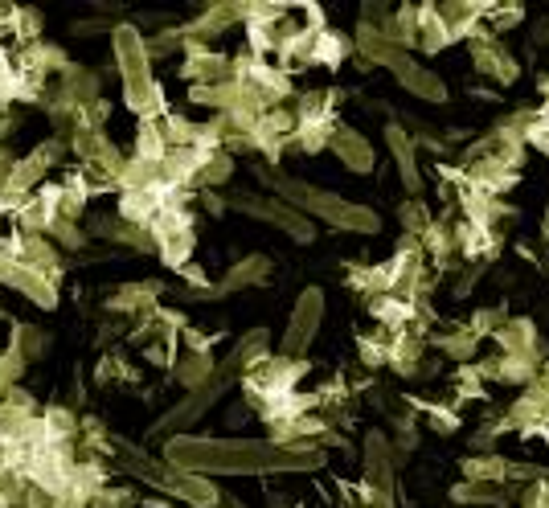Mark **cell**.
Wrapping results in <instances>:
<instances>
[{
	"mask_svg": "<svg viewBox=\"0 0 549 508\" xmlns=\"http://www.w3.org/2000/svg\"><path fill=\"white\" fill-rule=\"evenodd\" d=\"M463 476L476 480V484H509L513 476V459H504V455H468L463 459Z\"/></svg>",
	"mask_w": 549,
	"mask_h": 508,
	"instance_id": "17",
	"label": "cell"
},
{
	"mask_svg": "<svg viewBox=\"0 0 549 508\" xmlns=\"http://www.w3.org/2000/svg\"><path fill=\"white\" fill-rule=\"evenodd\" d=\"M267 275H271V259H267V254H246L242 263L230 267V275H226L222 283H214V295L222 300V295H234V291H242V287H263Z\"/></svg>",
	"mask_w": 549,
	"mask_h": 508,
	"instance_id": "13",
	"label": "cell"
},
{
	"mask_svg": "<svg viewBox=\"0 0 549 508\" xmlns=\"http://www.w3.org/2000/svg\"><path fill=\"white\" fill-rule=\"evenodd\" d=\"M123 472L140 476L144 484L160 488L164 496H177L181 504H193V508H218V504H222V492L214 488V480L193 476V472H181V468H173V463L148 459V455H140V451H132V459L123 463Z\"/></svg>",
	"mask_w": 549,
	"mask_h": 508,
	"instance_id": "5",
	"label": "cell"
},
{
	"mask_svg": "<svg viewBox=\"0 0 549 508\" xmlns=\"http://www.w3.org/2000/svg\"><path fill=\"white\" fill-rule=\"evenodd\" d=\"M353 50H361V58H365V62H373V66H386V70L398 78V87H406L414 99H422V103H447V87H443V78H439V74H431L427 66H418V62L410 58V50L394 46V41L382 33V25H377V21H369V17H365V21L357 25Z\"/></svg>",
	"mask_w": 549,
	"mask_h": 508,
	"instance_id": "3",
	"label": "cell"
},
{
	"mask_svg": "<svg viewBox=\"0 0 549 508\" xmlns=\"http://www.w3.org/2000/svg\"><path fill=\"white\" fill-rule=\"evenodd\" d=\"M9 66H13V62H9V54H5V46H0V74H5Z\"/></svg>",
	"mask_w": 549,
	"mask_h": 508,
	"instance_id": "30",
	"label": "cell"
},
{
	"mask_svg": "<svg viewBox=\"0 0 549 508\" xmlns=\"http://www.w3.org/2000/svg\"><path fill=\"white\" fill-rule=\"evenodd\" d=\"M218 508H242V504H238L234 496H222V504H218Z\"/></svg>",
	"mask_w": 549,
	"mask_h": 508,
	"instance_id": "31",
	"label": "cell"
},
{
	"mask_svg": "<svg viewBox=\"0 0 549 508\" xmlns=\"http://www.w3.org/2000/svg\"><path fill=\"white\" fill-rule=\"evenodd\" d=\"M156 295H160V283H128L111 295V312H156Z\"/></svg>",
	"mask_w": 549,
	"mask_h": 508,
	"instance_id": "19",
	"label": "cell"
},
{
	"mask_svg": "<svg viewBox=\"0 0 549 508\" xmlns=\"http://www.w3.org/2000/svg\"><path fill=\"white\" fill-rule=\"evenodd\" d=\"M431 427H435V431H443V435H451V431H459V414L431 410Z\"/></svg>",
	"mask_w": 549,
	"mask_h": 508,
	"instance_id": "29",
	"label": "cell"
},
{
	"mask_svg": "<svg viewBox=\"0 0 549 508\" xmlns=\"http://www.w3.org/2000/svg\"><path fill=\"white\" fill-rule=\"evenodd\" d=\"M230 173H234V156L230 152H214L205 160V168L197 173V185L193 189H209V185H226L230 181Z\"/></svg>",
	"mask_w": 549,
	"mask_h": 508,
	"instance_id": "22",
	"label": "cell"
},
{
	"mask_svg": "<svg viewBox=\"0 0 549 508\" xmlns=\"http://www.w3.org/2000/svg\"><path fill=\"white\" fill-rule=\"evenodd\" d=\"M492 341L500 345V353H509V357H525V361H537L541 353V341H537V328L533 320H509L504 324Z\"/></svg>",
	"mask_w": 549,
	"mask_h": 508,
	"instance_id": "14",
	"label": "cell"
},
{
	"mask_svg": "<svg viewBox=\"0 0 549 508\" xmlns=\"http://www.w3.org/2000/svg\"><path fill=\"white\" fill-rule=\"evenodd\" d=\"M9 349H17L25 361H37L41 353H46V336H41L37 328H29V324H13V345Z\"/></svg>",
	"mask_w": 549,
	"mask_h": 508,
	"instance_id": "25",
	"label": "cell"
},
{
	"mask_svg": "<svg viewBox=\"0 0 549 508\" xmlns=\"http://www.w3.org/2000/svg\"><path fill=\"white\" fill-rule=\"evenodd\" d=\"M328 148L341 156V164L349 168V173H373V168H377V148L357 132V127H349V123H336L332 127Z\"/></svg>",
	"mask_w": 549,
	"mask_h": 508,
	"instance_id": "10",
	"label": "cell"
},
{
	"mask_svg": "<svg viewBox=\"0 0 549 508\" xmlns=\"http://www.w3.org/2000/svg\"><path fill=\"white\" fill-rule=\"evenodd\" d=\"M451 25L443 21V13L435 9V5H418V46L422 50H431V54H439V50H447L451 46Z\"/></svg>",
	"mask_w": 549,
	"mask_h": 508,
	"instance_id": "16",
	"label": "cell"
},
{
	"mask_svg": "<svg viewBox=\"0 0 549 508\" xmlns=\"http://www.w3.org/2000/svg\"><path fill=\"white\" fill-rule=\"evenodd\" d=\"M361 365L377 369V365H390V332H377V336H361Z\"/></svg>",
	"mask_w": 549,
	"mask_h": 508,
	"instance_id": "26",
	"label": "cell"
},
{
	"mask_svg": "<svg viewBox=\"0 0 549 508\" xmlns=\"http://www.w3.org/2000/svg\"><path fill=\"white\" fill-rule=\"evenodd\" d=\"M386 144L394 152V164H398V177L406 185V193H418L422 189V173H418V140L406 132L402 123H386Z\"/></svg>",
	"mask_w": 549,
	"mask_h": 508,
	"instance_id": "11",
	"label": "cell"
},
{
	"mask_svg": "<svg viewBox=\"0 0 549 508\" xmlns=\"http://www.w3.org/2000/svg\"><path fill=\"white\" fill-rule=\"evenodd\" d=\"M214 353H185L181 357V365H177V377H181V386L193 394V390H201L209 377H214Z\"/></svg>",
	"mask_w": 549,
	"mask_h": 508,
	"instance_id": "20",
	"label": "cell"
},
{
	"mask_svg": "<svg viewBox=\"0 0 549 508\" xmlns=\"http://www.w3.org/2000/svg\"><path fill=\"white\" fill-rule=\"evenodd\" d=\"M361 459H365V484L373 492L394 496V451H390L386 435H369Z\"/></svg>",
	"mask_w": 549,
	"mask_h": 508,
	"instance_id": "12",
	"label": "cell"
},
{
	"mask_svg": "<svg viewBox=\"0 0 549 508\" xmlns=\"http://www.w3.org/2000/svg\"><path fill=\"white\" fill-rule=\"evenodd\" d=\"M164 463L193 476H283V472H316L324 468L320 447H279L259 439H201L173 435L164 443Z\"/></svg>",
	"mask_w": 549,
	"mask_h": 508,
	"instance_id": "1",
	"label": "cell"
},
{
	"mask_svg": "<svg viewBox=\"0 0 549 508\" xmlns=\"http://www.w3.org/2000/svg\"><path fill=\"white\" fill-rule=\"evenodd\" d=\"M0 283L17 287L21 295H29V300L37 308H46V312L58 308V283L46 279L41 271H33V267H25V263H5V259H0Z\"/></svg>",
	"mask_w": 549,
	"mask_h": 508,
	"instance_id": "8",
	"label": "cell"
},
{
	"mask_svg": "<svg viewBox=\"0 0 549 508\" xmlns=\"http://www.w3.org/2000/svg\"><path fill=\"white\" fill-rule=\"evenodd\" d=\"M0 320H5V312H0Z\"/></svg>",
	"mask_w": 549,
	"mask_h": 508,
	"instance_id": "32",
	"label": "cell"
},
{
	"mask_svg": "<svg viewBox=\"0 0 549 508\" xmlns=\"http://www.w3.org/2000/svg\"><path fill=\"white\" fill-rule=\"evenodd\" d=\"M455 504H472V508H504L509 500V484H476V480H463L459 488H451Z\"/></svg>",
	"mask_w": 549,
	"mask_h": 508,
	"instance_id": "18",
	"label": "cell"
},
{
	"mask_svg": "<svg viewBox=\"0 0 549 508\" xmlns=\"http://www.w3.org/2000/svg\"><path fill=\"white\" fill-rule=\"evenodd\" d=\"M353 54V37H345V33H336V29H316V37H312V62L308 66H324V70H336L345 58Z\"/></svg>",
	"mask_w": 549,
	"mask_h": 508,
	"instance_id": "15",
	"label": "cell"
},
{
	"mask_svg": "<svg viewBox=\"0 0 549 508\" xmlns=\"http://www.w3.org/2000/svg\"><path fill=\"white\" fill-rule=\"evenodd\" d=\"M504 324H509V316H504V308H484V312H476V316H472L468 332L476 336V341H488V336H496Z\"/></svg>",
	"mask_w": 549,
	"mask_h": 508,
	"instance_id": "27",
	"label": "cell"
},
{
	"mask_svg": "<svg viewBox=\"0 0 549 508\" xmlns=\"http://www.w3.org/2000/svg\"><path fill=\"white\" fill-rule=\"evenodd\" d=\"M234 209H242L246 218H259V222H267V226H275V230H283L291 242H300V246H308L312 238H316V230H312V222L300 214V209H291L283 197H259V193H238L234 197Z\"/></svg>",
	"mask_w": 549,
	"mask_h": 508,
	"instance_id": "7",
	"label": "cell"
},
{
	"mask_svg": "<svg viewBox=\"0 0 549 508\" xmlns=\"http://www.w3.org/2000/svg\"><path fill=\"white\" fill-rule=\"evenodd\" d=\"M435 345L447 353V357H455V361H472L476 357V336L468 332V328H459V332H447V336H435Z\"/></svg>",
	"mask_w": 549,
	"mask_h": 508,
	"instance_id": "23",
	"label": "cell"
},
{
	"mask_svg": "<svg viewBox=\"0 0 549 508\" xmlns=\"http://www.w3.org/2000/svg\"><path fill=\"white\" fill-rule=\"evenodd\" d=\"M164 156H168V140L160 132V123H140V132H136V160L164 164Z\"/></svg>",
	"mask_w": 549,
	"mask_h": 508,
	"instance_id": "21",
	"label": "cell"
},
{
	"mask_svg": "<svg viewBox=\"0 0 549 508\" xmlns=\"http://www.w3.org/2000/svg\"><path fill=\"white\" fill-rule=\"evenodd\" d=\"M111 41H115V66L123 78V103L140 115V123H160L168 115V103H164L160 82L152 78L148 37L140 33V25L123 21L111 29Z\"/></svg>",
	"mask_w": 549,
	"mask_h": 508,
	"instance_id": "2",
	"label": "cell"
},
{
	"mask_svg": "<svg viewBox=\"0 0 549 508\" xmlns=\"http://www.w3.org/2000/svg\"><path fill=\"white\" fill-rule=\"evenodd\" d=\"M472 66H476V74L500 82V87H513V82L521 78L517 58H513L509 50H504L496 37H480V41H472Z\"/></svg>",
	"mask_w": 549,
	"mask_h": 508,
	"instance_id": "9",
	"label": "cell"
},
{
	"mask_svg": "<svg viewBox=\"0 0 549 508\" xmlns=\"http://www.w3.org/2000/svg\"><path fill=\"white\" fill-rule=\"evenodd\" d=\"M320 324H324V291L308 287V291H300V300H295V308H291V320H287L283 341H279V357L304 361L312 341H316V332H320Z\"/></svg>",
	"mask_w": 549,
	"mask_h": 508,
	"instance_id": "6",
	"label": "cell"
},
{
	"mask_svg": "<svg viewBox=\"0 0 549 508\" xmlns=\"http://www.w3.org/2000/svg\"><path fill=\"white\" fill-rule=\"evenodd\" d=\"M46 238H58L66 250H82V246H87V234L78 230V222H66V218H58V222L50 226V234H46Z\"/></svg>",
	"mask_w": 549,
	"mask_h": 508,
	"instance_id": "28",
	"label": "cell"
},
{
	"mask_svg": "<svg viewBox=\"0 0 549 508\" xmlns=\"http://www.w3.org/2000/svg\"><path fill=\"white\" fill-rule=\"evenodd\" d=\"M398 222L406 226V238H422L435 218L427 214V205H422L418 197H410V201H402V209H398Z\"/></svg>",
	"mask_w": 549,
	"mask_h": 508,
	"instance_id": "24",
	"label": "cell"
},
{
	"mask_svg": "<svg viewBox=\"0 0 549 508\" xmlns=\"http://www.w3.org/2000/svg\"><path fill=\"white\" fill-rule=\"evenodd\" d=\"M275 197H283L291 209H300L308 222L320 218L324 226L349 230V234H377V230H382V218H377L373 209H365V205H357V201H349L341 193H328L320 185H308L300 177H279Z\"/></svg>",
	"mask_w": 549,
	"mask_h": 508,
	"instance_id": "4",
	"label": "cell"
}]
</instances>
